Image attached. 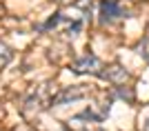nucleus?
I'll return each mask as SVG.
<instances>
[{
  "label": "nucleus",
  "instance_id": "obj_1",
  "mask_svg": "<svg viewBox=\"0 0 149 131\" xmlns=\"http://www.w3.org/2000/svg\"><path fill=\"white\" fill-rule=\"evenodd\" d=\"M102 13L105 16H113V13H118V7H116V2H102Z\"/></svg>",
  "mask_w": 149,
  "mask_h": 131
}]
</instances>
